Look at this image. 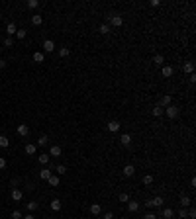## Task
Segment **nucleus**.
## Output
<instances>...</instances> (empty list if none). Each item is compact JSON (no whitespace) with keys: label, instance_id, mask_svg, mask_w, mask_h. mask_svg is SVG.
<instances>
[{"label":"nucleus","instance_id":"de8ad7c7","mask_svg":"<svg viewBox=\"0 0 196 219\" xmlns=\"http://www.w3.org/2000/svg\"><path fill=\"white\" fill-rule=\"evenodd\" d=\"M0 51H2V47H0Z\"/></svg>","mask_w":196,"mask_h":219},{"label":"nucleus","instance_id":"39448f33","mask_svg":"<svg viewBox=\"0 0 196 219\" xmlns=\"http://www.w3.org/2000/svg\"><path fill=\"white\" fill-rule=\"evenodd\" d=\"M55 51V43L51 39H45L43 41V53H53Z\"/></svg>","mask_w":196,"mask_h":219},{"label":"nucleus","instance_id":"f257e3e1","mask_svg":"<svg viewBox=\"0 0 196 219\" xmlns=\"http://www.w3.org/2000/svg\"><path fill=\"white\" fill-rule=\"evenodd\" d=\"M106 127H108V131H110V133H118L120 127H122V123H120L118 119H112V121L106 123Z\"/></svg>","mask_w":196,"mask_h":219},{"label":"nucleus","instance_id":"ea45409f","mask_svg":"<svg viewBox=\"0 0 196 219\" xmlns=\"http://www.w3.org/2000/svg\"><path fill=\"white\" fill-rule=\"evenodd\" d=\"M12 219H22V213L20 211H12Z\"/></svg>","mask_w":196,"mask_h":219},{"label":"nucleus","instance_id":"72a5a7b5","mask_svg":"<svg viewBox=\"0 0 196 219\" xmlns=\"http://www.w3.org/2000/svg\"><path fill=\"white\" fill-rule=\"evenodd\" d=\"M98 30H100V34H102V35H106V34H108V31H110V27H108V26H106V24H102V26H100V27H98Z\"/></svg>","mask_w":196,"mask_h":219},{"label":"nucleus","instance_id":"2f4dec72","mask_svg":"<svg viewBox=\"0 0 196 219\" xmlns=\"http://www.w3.org/2000/svg\"><path fill=\"white\" fill-rule=\"evenodd\" d=\"M178 217H181V219H186V217H188V211H186L184 208H181V209H178Z\"/></svg>","mask_w":196,"mask_h":219},{"label":"nucleus","instance_id":"4be33fe9","mask_svg":"<svg viewBox=\"0 0 196 219\" xmlns=\"http://www.w3.org/2000/svg\"><path fill=\"white\" fill-rule=\"evenodd\" d=\"M49 159H51V156H49V155H45V153H43V155H39V156H37V160H39V164H43V166H45V164L49 163Z\"/></svg>","mask_w":196,"mask_h":219},{"label":"nucleus","instance_id":"09e8293b","mask_svg":"<svg viewBox=\"0 0 196 219\" xmlns=\"http://www.w3.org/2000/svg\"><path fill=\"white\" fill-rule=\"evenodd\" d=\"M49 219H53V217H49Z\"/></svg>","mask_w":196,"mask_h":219},{"label":"nucleus","instance_id":"20e7f679","mask_svg":"<svg viewBox=\"0 0 196 219\" xmlns=\"http://www.w3.org/2000/svg\"><path fill=\"white\" fill-rule=\"evenodd\" d=\"M145 205H147V208H161V205H163V198L157 196V198H153V200H149Z\"/></svg>","mask_w":196,"mask_h":219},{"label":"nucleus","instance_id":"b1692460","mask_svg":"<svg viewBox=\"0 0 196 219\" xmlns=\"http://www.w3.org/2000/svg\"><path fill=\"white\" fill-rule=\"evenodd\" d=\"M35 151H37V145H32V143L26 145V153L28 155H35Z\"/></svg>","mask_w":196,"mask_h":219},{"label":"nucleus","instance_id":"49530a36","mask_svg":"<svg viewBox=\"0 0 196 219\" xmlns=\"http://www.w3.org/2000/svg\"><path fill=\"white\" fill-rule=\"evenodd\" d=\"M24 219H35V217H33L32 213H28V215H24Z\"/></svg>","mask_w":196,"mask_h":219},{"label":"nucleus","instance_id":"dca6fc26","mask_svg":"<svg viewBox=\"0 0 196 219\" xmlns=\"http://www.w3.org/2000/svg\"><path fill=\"white\" fill-rule=\"evenodd\" d=\"M100 211H102L100 204H90V213H92V215H100Z\"/></svg>","mask_w":196,"mask_h":219},{"label":"nucleus","instance_id":"f704fd0d","mask_svg":"<svg viewBox=\"0 0 196 219\" xmlns=\"http://www.w3.org/2000/svg\"><path fill=\"white\" fill-rule=\"evenodd\" d=\"M55 170L59 172V174H65V172H67V166H65V164H57V168H55Z\"/></svg>","mask_w":196,"mask_h":219},{"label":"nucleus","instance_id":"4468645a","mask_svg":"<svg viewBox=\"0 0 196 219\" xmlns=\"http://www.w3.org/2000/svg\"><path fill=\"white\" fill-rule=\"evenodd\" d=\"M47 182H49V186H53V188H57V186H59V176L51 174V176L47 178Z\"/></svg>","mask_w":196,"mask_h":219},{"label":"nucleus","instance_id":"423d86ee","mask_svg":"<svg viewBox=\"0 0 196 219\" xmlns=\"http://www.w3.org/2000/svg\"><path fill=\"white\" fill-rule=\"evenodd\" d=\"M110 22H112V26H114V27H120L124 24V18H122V16H118V14H112Z\"/></svg>","mask_w":196,"mask_h":219},{"label":"nucleus","instance_id":"1a4fd4ad","mask_svg":"<svg viewBox=\"0 0 196 219\" xmlns=\"http://www.w3.org/2000/svg\"><path fill=\"white\" fill-rule=\"evenodd\" d=\"M171 102H173V98H171V94H167V96H163V98H161V108H169V106H171Z\"/></svg>","mask_w":196,"mask_h":219},{"label":"nucleus","instance_id":"a18cd8bd","mask_svg":"<svg viewBox=\"0 0 196 219\" xmlns=\"http://www.w3.org/2000/svg\"><path fill=\"white\" fill-rule=\"evenodd\" d=\"M6 65H8V61H4V59H0V69H6Z\"/></svg>","mask_w":196,"mask_h":219},{"label":"nucleus","instance_id":"37998d69","mask_svg":"<svg viewBox=\"0 0 196 219\" xmlns=\"http://www.w3.org/2000/svg\"><path fill=\"white\" fill-rule=\"evenodd\" d=\"M104 219H114V213H112V211H106V215H104Z\"/></svg>","mask_w":196,"mask_h":219},{"label":"nucleus","instance_id":"6e6552de","mask_svg":"<svg viewBox=\"0 0 196 219\" xmlns=\"http://www.w3.org/2000/svg\"><path fill=\"white\" fill-rule=\"evenodd\" d=\"M18 135H22V137H28V135H30V127H28L26 123L18 125Z\"/></svg>","mask_w":196,"mask_h":219},{"label":"nucleus","instance_id":"a878e982","mask_svg":"<svg viewBox=\"0 0 196 219\" xmlns=\"http://www.w3.org/2000/svg\"><path fill=\"white\" fill-rule=\"evenodd\" d=\"M51 209H53V211H59V209H61V201L57 200V198H55V200H51Z\"/></svg>","mask_w":196,"mask_h":219},{"label":"nucleus","instance_id":"c756f323","mask_svg":"<svg viewBox=\"0 0 196 219\" xmlns=\"http://www.w3.org/2000/svg\"><path fill=\"white\" fill-rule=\"evenodd\" d=\"M26 35H28L26 30H18L16 31V37H18V39H26Z\"/></svg>","mask_w":196,"mask_h":219},{"label":"nucleus","instance_id":"c85d7f7f","mask_svg":"<svg viewBox=\"0 0 196 219\" xmlns=\"http://www.w3.org/2000/svg\"><path fill=\"white\" fill-rule=\"evenodd\" d=\"M37 6H39V2H37V0H28V8H30V10H35Z\"/></svg>","mask_w":196,"mask_h":219},{"label":"nucleus","instance_id":"0eeeda50","mask_svg":"<svg viewBox=\"0 0 196 219\" xmlns=\"http://www.w3.org/2000/svg\"><path fill=\"white\" fill-rule=\"evenodd\" d=\"M22 198H24L22 190H20V188H12V200H14V201H22Z\"/></svg>","mask_w":196,"mask_h":219},{"label":"nucleus","instance_id":"cd10ccee","mask_svg":"<svg viewBox=\"0 0 196 219\" xmlns=\"http://www.w3.org/2000/svg\"><path fill=\"white\" fill-rule=\"evenodd\" d=\"M59 55H61V57H69V55H71L69 47H59Z\"/></svg>","mask_w":196,"mask_h":219},{"label":"nucleus","instance_id":"7ed1b4c3","mask_svg":"<svg viewBox=\"0 0 196 219\" xmlns=\"http://www.w3.org/2000/svg\"><path fill=\"white\" fill-rule=\"evenodd\" d=\"M122 174L126 176V178H131V176L135 174V166H133V164H126L124 170H122Z\"/></svg>","mask_w":196,"mask_h":219},{"label":"nucleus","instance_id":"bb28decb","mask_svg":"<svg viewBox=\"0 0 196 219\" xmlns=\"http://www.w3.org/2000/svg\"><path fill=\"white\" fill-rule=\"evenodd\" d=\"M153 63H155V65H163L165 63V57L163 55H155V57H153Z\"/></svg>","mask_w":196,"mask_h":219},{"label":"nucleus","instance_id":"a211bd4d","mask_svg":"<svg viewBox=\"0 0 196 219\" xmlns=\"http://www.w3.org/2000/svg\"><path fill=\"white\" fill-rule=\"evenodd\" d=\"M153 115H155V118H161V115H165V108H161V106H155V108H153Z\"/></svg>","mask_w":196,"mask_h":219},{"label":"nucleus","instance_id":"412c9836","mask_svg":"<svg viewBox=\"0 0 196 219\" xmlns=\"http://www.w3.org/2000/svg\"><path fill=\"white\" fill-rule=\"evenodd\" d=\"M128 209H130L131 213H135L137 209H139V204H137V201H128Z\"/></svg>","mask_w":196,"mask_h":219},{"label":"nucleus","instance_id":"7c9ffc66","mask_svg":"<svg viewBox=\"0 0 196 219\" xmlns=\"http://www.w3.org/2000/svg\"><path fill=\"white\" fill-rule=\"evenodd\" d=\"M163 215H165L167 219H171V217L174 215V211H173V209H171V208H167V209H163Z\"/></svg>","mask_w":196,"mask_h":219},{"label":"nucleus","instance_id":"a19ab883","mask_svg":"<svg viewBox=\"0 0 196 219\" xmlns=\"http://www.w3.org/2000/svg\"><path fill=\"white\" fill-rule=\"evenodd\" d=\"M2 168H6V159L0 156V170H2Z\"/></svg>","mask_w":196,"mask_h":219},{"label":"nucleus","instance_id":"9d476101","mask_svg":"<svg viewBox=\"0 0 196 219\" xmlns=\"http://www.w3.org/2000/svg\"><path fill=\"white\" fill-rule=\"evenodd\" d=\"M61 153H63V151H61L59 145H53L51 151H49V156H61Z\"/></svg>","mask_w":196,"mask_h":219},{"label":"nucleus","instance_id":"f3484780","mask_svg":"<svg viewBox=\"0 0 196 219\" xmlns=\"http://www.w3.org/2000/svg\"><path fill=\"white\" fill-rule=\"evenodd\" d=\"M120 141H122V145H124V147H128V145L131 143V135H130V133H124Z\"/></svg>","mask_w":196,"mask_h":219},{"label":"nucleus","instance_id":"58836bf2","mask_svg":"<svg viewBox=\"0 0 196 219\" xmlns=\"http://www.w3.org/2000/svg\"><path fill=\"white\" fill-rule=\"evenodd\" d=\"M4 47H12V37H6V39H4Z\"/></svg>","mask_w":196,"mask_h":219},{"label":"nucleus","instance_id":"e433bc0d","mask_svg":"<svg viewBox=\"0 0 196 219\" xmlns=\"http://www.w3.org/2000/svg\"><path fill=\"white\" fill-rule=\"evenodd\" d=\"M120 201H122V204H128V201H130V196H128V194H120Z\"/></svg>","mask_w":196,"mask_h":219},{"label":"nucleus","instance_id":"4c0bfd02","mask_svg":"<svg viewBox=\"0 0 196 219\" xmlns=\"http://www.w3.org/2000/svg\"><path fill=\"white\" fill-rule=\"evenodd\" d=\"M181 204H182V208H184V205H188V204H190V198L182 196V198H181Z\"/></svg>","mask_w":196,"mask_h":219},{"label":"nucleus","instance_id":"aec40b11","mask_svg":"<svg viewBox=\"0 0 196 219\" xmlns=\"http://www.w3.org/2000/svg\"><path fill=\"white\" fill-rule=\"evenodd\" d=\"M49 176H51V170H49V168H41V172H39V178H41V180H47Z\"/></svg>","mask_w":196,"mask_h":219},{"label":"nucleus","instance_id":"2eb2a0df","mask_svg":"<svg viewBox=\"0 0 196 219\" xmlns=\"http://www.w3.org/2000/svg\"><path fill=\"white\" fill-rule=\"evenodd\" d=\"M16 31H18V27H16V24H8V26H6V34L8 35H16Z\"/></svg>","mask_w":196,"mask_h":219},{"label":"nucleus","instance_id":"473e14b6","mask_svg":"<svg viewBox=\"0 0 196 219\" xmlns=\"http://www.w3.org/2000/svg\"><path fill=\"white\" fill-rule=\"evenodd\" d=\"M143 184H145V186H149V184H153V176H151V174H147V176H143Z\"/></svg>","mask_w":196,"mask_h":219},{"label":"nucleus","instance_id":"c9c22d12","mask_svg":"<svg viewBox=\"0 0 196 219\" xmlns=\"http://www.w3.org/2000/svg\"><path fill=\"white\" fill-rule=\"evenodd\" d=\"M28 209H30V211H35L37 209V201H28Z\"/></svg>","mask_w":196,"mask_h":219},{"label":"nucleus","instance_id":"393cba45","mask_svg":"<svg viewBox=\"0 0 196 219\" xmlns=\"http://www.w3.org/2000/svg\"><path fill=\"white\" fill-rule=\"evenodd\" d=\"M182 71L192 74V72H194V65H192V63H184V65H182Z\"/></svg>","mask_w":196,"mask_h":219},{"label":"nucleus","instance_id":"f8f14e48","mask_svg":"<svg viewBox=\"0 0 196 219\" xmlns=\"http://www.w3.org/2000/svg\"><path fill=\"white\" fill-rule=\"evenodd\" d=\"M161 72H163V76L169 78V76H173V74H174V69L171 67V65H167V67H163V71H161Z\"/></svg>","mask_w":196,"mask_h":219},{"label":"nucleus","instance_id":"6ab92c4d","mask_svg":"<svg viewBox=\"0 0 196 219\" xmlns=\"http://www.w3.org/2000/svg\"><path fill=\"white\" fill-rule=\"evenodd\" d=\"M0 147H2V149L10 147V139H8L6 135H0Z\"/></svg>","mask_w":196,"mask_h":219},{"label":"nucleus","instance_id":"9b49d317","mask_svg":"<svg viewBox=\"0 0 196 219\" xmlns=\"http://www.w3.org/2000/svg\"><path fill=\"white\" fill-rule=\"evenodd\" d=\"M32 24H33V26H41V24H43V16L33 14V16H32Z\"/></svg>","mask_w":196,"mask_h":219},{"label":"nucleus","instance_id":"ddd939ff","mask_svg":"<svg viewBox=\"0 0 196 219\" xmlns=\"http://www.w3.org/2000/svg\"><path fill=\"white\" fill-rule=\"evenodd\" d=\"M33 61H35V63H43V61H45L43 51H35V53H33Z\"/></svg>","mask_w":196,"mask_h":219},{"label":"nucleus","instance_id":"c03bdc74","mask_svg":"<svg viewBox=\"0 0 196 219\" xmlns=\"http://www.w3.org/2000/svg\"><path fill=\"white\" fill-rule=\"evenodd\" d=\"M143 219H157V215H155V213H147Z\"/></svg>","mask_w":196,"mask_h":219},{"label":"nucleus","instance_id":"5701e85b","mask_svg":"<svg viewBox=\"0 0 196 219\" xmlns=\"http://www.w3.org/2000/svg\"><path fill=\"white\" fill-rule=\"evenodd\" d=\"M47 143H49V137H47V135H41V137L37 139V147H43V145H47Z\"/></svg>","mask_w":196,"mask_h":219},{"label":"nucleus","instance_id":"f03ea898","mask_svg":"<svg viewBox=\"0 0 196 219\" xmlns=\"http://www.w3.org/2000/svg\"><path fill=\"white\" fill-rule=\"evenodd\" d=\"M165 115H167L169 119L178 118V108H177V106H169V108H165Z\"/></svg>","mask_w":196,"mask_h":219},{"label":"nucleus","instance_id":"79ce46f5","mask_svg":"<svg viewBox=\"0 0 196 219\" xmlns=\"http://www.w3.org/2000/svg\"><path fill=\"white\" fill-rule=\"evenodd\" d=\"M10 184H12V188H18V184H20V180H18V178H14V180H12V182H10Z\"/></svg>","mask_w":196,"mask_h":219}]
</instances>
